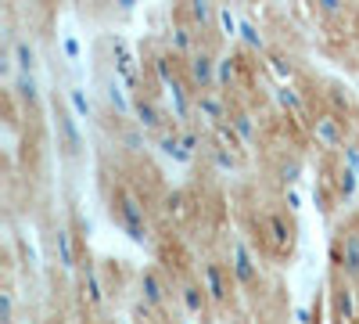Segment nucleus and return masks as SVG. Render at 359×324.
Masks as SVG:
<instances>
[{"label":"nucleus","mask_w":359,"mask_h":324,"mask_svg":"<svg viewBox=\"0 0 359 324\" xmlns=\"http://www.w3.org/2000/svg\"><path fill=\"white\" fill-rule=\"evenodd\" d=\"M15 54H18V65H22V72H29V69L36 65V51L29 47L25 40H18V44H15Z\"/></svg>","instance_id":"obj_6"},{"label":"nucleus","mask_w":359,"mask_h":324,"mask_svg":"<svg viewBox=\"0 0 359 324\" xmlns=\"http://www.w3.org/2000/svg\"><path fill=\"white\" fill-rule=\"evenodd\" d=\"M108 209H111V220L123 227L130 238L144 242L151 238V227H147V209H144V198L126 188V184H115V191L108 195Z\"/></svg>","instance_id":"obj_1"},{"label":"nucleus","mask_w":359,"mask_h":324,"mask_svg":"<svg viewBox=\"0 0 359 324\" xmlns=\"http://www.w3.org/2000/svg\"><path fill=\"white\" fill-rule=\"evenodd\" d=\"M184 18H187L194 29H201V33H212L219 11H216L212 0H184Z\"/></svg>","instance_id":"obj_4"},{"label":"nucleus","mask_w":359,"mask_h":324,"mask_svg":"<svg viewBox=\"0 0 359 324\" xmlns=\"http://www.w3.org/2000/svg\"><path fill=\"white\" fill-rule=\"evenodd\" d=\"M334 271L345 281L359 278V223H348L334 238Z\"/></svg>","instance_id":"obj_2"},{"label":"nucleus","mask_w":359,"mask_h":324,"mask_svg":"<svg viewBox=\"0 0 359 324\" xmlns=\"http://www.w3.org/2000/svg\"><path fill=\"white\" fill-rule=\"evenodd\" d=\"M176 296H180V303H184V313H205L208 303H212V296H208L205 281H184Z\"/></svg>","instance_id":"obj_5"},{"label":"nucleus","mask_w":359,"mask_h":324,"mask_svg":"<svg viewBox=\"0 0 359 324\" xmlns=\"http://www.w3.org/2000/svg\"><path fill=\"white\" fill-rule=\"evenodd\" d=\"M201 281H205V288H208V296H212V303H216V306L230 303V292H233V285H237L230 263L205 259V263H201Z\"/></svg>","instance_id":"obj_3"}]
</instances>
